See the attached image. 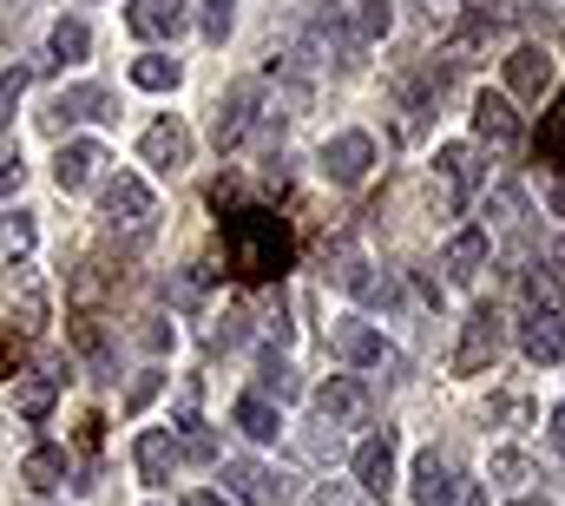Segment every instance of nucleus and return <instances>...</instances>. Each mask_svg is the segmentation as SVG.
I'll use <instances>...</instances> for the list:
<instances>
[{
    "label": "nucleus",
    "mask_w": 565,
    "mask_h": 506,
    "mask_svg": "<svg viewBox=\"0 0 565 506\" xmlns=\"http://www.w3.org/2000/svg\"><path fill=\"white\" fill-rule=\"evenodd\" d=\"M224 263L237 283H277L282 270L296 263V238L289 218L250 204V211H224Z\"/></svg>",
    "instance_id": "1"
},
{
    "label": "nucleus",
    "mask_w": 565,
    "mask_h": 506,
    "mask_svg": "<svg viewBox=\"0 0 565 506\" xmlns=\"http://www.w3.org/2000/svg\"><path fill=\"white\" fill-rule=\"evenodd\" d=\"M434 178H440V211L447 218H460L467 204H473V191H480V178H487V165H480V151L473 145H440L434 151Z\"/></svg>",
    "instance_id": "2"
},
{
    "label": "nucleus",
    "mask_w": 565,
    "mask_h": 506,
    "mask_svg": "<svg viewBox=\"0 0 565 506\" xmlns=\"http://www.w3.org/2000/svg\"><path fill=\"white\" fill-rule=\"evenodd\" d=\"M99 211H106V224H113V231H132V238H145V231H151V218H158V204H151L145 178H132V171L106 178V191H99Z\"/></svg>",
    "instance_id": "3"
},
{
    "label": "nucleus",
    "mask_w": 565,
    "mask_h": 506,
    "mask_svg": "<svg viewBox=\"0 0 565 506\" xmlns=\"http://www.w3.org/2000/svg\"><path fill=\"white\" fill-rule=\"evenodd\" d=\"M369 165H375V138H369V131H335V138L322 145V178H329V185H349V191H355V185L369 178Z\"/></svg>",
    "instance_id": "4"
},
{
    "label": "nucleus",
    "mask_w": 565,
    "mask_h": 506,
    "mask_svg": "<svg viewBox=\"0 0 565 506\" xmlns=\"http://www.w3.org/2000/svg\"><path fill=\"white\" fill-rule=\"evenodd\" d=\"M79 119H119V113H113V93H106V86H60L53 106H46V131L60 138V131L79 126Z\"/></svg>",
    "instance_id": "5"
},
{
    "label": "nucleus",
    "mask_w": 565,
    "mask_h": 506,
    "mask_svg": "<svg viewBox=\"0 0 565 506\" xmlns=\"http://www.w3.org/2000/svg\"><path fill=\"white\" fill-rule=\"evenodd\" d=\"M257 119H270V113H264V93H257L250 80H244V86H231V93H224V106H217V151H237V145L250 138Z\"/></svg>",
    "instance_id": "6"
},
{
    "label": "nucleus",
    "mask_w": 565,
    "mask_h": 506,
    "mask_svg": "<svg viewBox=\"0 0 565 506\" xmlns=\"http://www.w3.org/2000/svg\"><path fill=\"white\" fill-rule=\"evenodd\" d=\"M500 342H507V323H500V309H473V316H467V329H460L454 369H460V376H473L480 362H493V356H500Z\"/></svg>",
    "instance_id": "7"
},
{
    "label": "nucleus",
    "mask_w": 565,
    "mask_h": 506,
    "mask_svg": "<svg viewBox=\"0 0 565 506\" xmlns=\"http://www.w3.org/2000/svg\"><path fill=\"white\" fill-rule=\"evenodd\" d=\"M329 342H335V356H342V362H355V369H388V362H395L388 336H382V329H369V323H355V316H342V323L329 329Z\"/></svg>",
    "instance_id": "8"
},
{
    "label": "nucleus",
    "mask_w": 565,
    "mask_h": 506,
    "mask_svg": "<svg viewBox=\"0 0 565 506\" xmlns=\"http://www.w3.org/2000/svg\"><path fill=\"white\" fill-rule=\"evenodd\" d=\"M369 381H355V376H335L322 394H316V414L329 421V428H362L369 421Z\"/></svg>",
    "instance_id": "9"
},
{
    "label": "nucleus",
    "mask_w": 565,
    "mask_h": 506,
    "mask_svg": "<svg viewBox=\"0 0 565 506\" xmlns=\"http://www.w3.org/2000/svg\"><path fill=\"white\" fill-rule=\"evenodd\" d=\"M139 158L151 165V171L178 178V171L191 165V131L178 126V119H158V126H145V138H139Z\"/></svg>",
    "instance_id": "10"
},
{
    "label": "nucleus",
    "mask_w": 565,
    "mask_h": 506,
    "mask_svg": "<svg viewBox=\"0 0 565 506\" xmlns=\"http://www.w3.org/2000/svg\"><path fill=\"white\" fill-rule=\"evenodd\" d=\"M224 487H231V500H244V506H282L289 500V487H282L270 467H257V461H224Z\"/></svg>",
    "instance_id": "11"
},
{
    "label": "nucleus",
    "mask_w": 565,
    "mask_h": 506,
    "mask_svg": "<svg viewBox=\"0 0 565 506\" xmlns=\"http://www.w3.org/2000/svg\"><path fill=\"white\" fill-rule=\"evenodd\" d=\"M126 27H132L139 40H178V33L191 27V7H184V0H132V7H126Z\"/></svg>",
    "instance_id": "12"
},
{
    "label": "nucleus",
    "mask_w": 565,
    "mask_h": 506,
    "mask_svg": "<svg viewBox=\"0 0 565 506\" xmlns=\"http://www.w3.org/2000/svg\"><path fill=\"white\" fill-rule=\"evenodd\" d=\"M355 481H362L375 500L395 494V434H369V441L355 447Z\"/></svg>",
    "instance_id": "13"
},
{
    "label": "nucleus",
    "mask_w": 565,
    "mask_h": 506,
    "mask_svg": "<svg viewBox=\"0 0 565 506\" xmlns=\"http://www.w3.org/2000/svg\"><path fill=\"white\" fill-rule=\"evenodd\" d=\"M99 165H106V151H99L93 138H66L60 158H53V185H60V191H86V185L99 178Z\"/></svg>",
    "instance_id": "14"
},
{
    "label": "nucleus",
    "mask_w": 565,
    "mask_h": 506,
    "mask_svg": "<svg viewBox=\"0 0 565 506\" xmlns=\"http://www.w3.org/2000/svg\"><path fill=\"white\" fill-rule=\"evenodd\" d=\"M520 349H526L533 362L559 369V362H565V323H559V309H533V316L520 323Z\"/></svg>",
    "instance_id": "15"
},
{
    "label": "nucleus",
    "mask_w": 565,
    "mask_h": 506,
    "mask_svg": "<svg viewBox=\"0 0 565 506\" xmlns=\"http://www.w3.org/2000/svg\"><path fill=\"white\" fill-rule=\"evenodd\" d=\"M460 494H467V487H460V474H454V461L427 447L422 461H415V500H422V506H454Z\"/></svg>",
    "instance_id": "16"
},
{
    "label": "nucleus",
    "mask_w": 565,
    "mask_h": 506,
    "mask_svg": "<svg viewBox=\"0 0 565 506\" xmlns=\"http://www.w3.org/2000/svg\"><path fill=\"white\" fill-rule=\"evenodd\" d=\"M507 86H513L520 99H540V93L553 86V53H546V46H513V53H507Z\"/></svg>",
    "instance_id": "17"
},
{
    "label": "nucleus",
    "mask_w": 565,
    "mask_h": 506,
    "mask_svg": "<svg viewBox=\"0 0 565 506\" xmlns=\"http://www.w3.org/2000/svg\"><path fill=\"white\" fill-rule=\"evenodd\" d=\"M132 461H139V481H145V487H171V467H178V441H171L164 428H145L139 447H132Z\"/></svg>",
    "instance_id": "18"
},
{
    "label": "nucleus",
    "mask_w": 565,
    "mask_h": 506,
    "mask_svg": "<svg viewBox=\"0 0 565 506\" xmlns=\"http://www.w3.org/2000/svg\"><path fill=\"white\" fill-rule=\"evenodd\" d=\"M473 131H480L487 145H520V113H513L500 93H480V99H473Z\"/></svg>",
    "instance_id": "19"
},
{
    "label": "nucleus",
    "mask_w": 565,
    "mask_h": 506,
    "mask_svg": "<svg viewBox=\"0 0 565 506\" xmlns=\"http://www.w3.org/2000/svg\"><path fill=\"white\" fill-rule=\"evenodd\" d=\"M440 270H447V283H480V270H487V231H460L447 256H440Z\"/></svg>",
    "instance_id": "20"
},
{
    "label": "nucleus",
    "mask_w": 565,
    "mask_h": 506,
    "mask_svg": "<svg viewBox=\"0 0 565 506\" xmlns=\"http://www.w3.org/2000/svg\"><path fill=\"white\" fill-rule=\"evenodd\" d=\"M257 394H270V401H296V394H302V376H296V369H289V362H282L277 349H264V356H257Z\"/></svg>",
    "instance_id": "21"
},
{
    "label": "nucleus",
    "mask_w": 565,
    "mask_h": 506,
    "mask_svg": "<svg viewBox=\"0 0 565 506\" xmlns=\"http://www.w3.org/2000/svg\"><path fill=\"white\" fill-rule=\"evenodd\" d=\"M231 421H237L250 441H277V434H282V414H277V401H270V394H244Z\"/></svg>",
    "instance_id": "22"
},
{
    "label": "nucleus",
    "mask_w": 565,
    "mask_h": 506,
    "mask_svg": "<svg viewBox=\"0 0 565 506\" xmlns=\"http://www.w3.org/2000/svg\"><path fill=\"white\" fill-rule=\"evenodd\" d=\"M53 401H60V376H26L13 388V414H20V421H46Z\"/></svg>",
    "instance_id": "23"
},
{
    "label": "nucleus",
    "mask_w": 565,
    "mask_h": 506,
    "mask_svg": "<svg viewBox=\"0 0 565 506\" xmlns=\"http://www.w3.org/2000/svg\"><path fill=\"white\" fill-rule=\"evenodd\" d=\"M20 481H26L33 494H53V487L66 481V447H33V454L20 461Z\"/></svg>",
    "instance_id": "24"
},
{
    "label": "nucleus",
    "mask_w": 565,
    "mask_h": 506,
    "mask_svg": "<svg viewBox=\"0 0 565 506\" xmlns=\"http://www.w3.org/2000/svg\"><path fill=\"white\" fill-rule=\"evenodd\" d=\"M13 323H20V336H40L46 329V289L20 270V289H13Z\"/></svg>",
    "instance_id": "25"
},
{
    "label": "nucleus",
    "mask_w": 565,
    "mask_h": 506,
    "mask_svg": "<svg viewBox=\"0 0 565 506\" xmlns=\"http://www.w3.org/2000/svg\"><path fill=\"white\" fill-rule=\"evenodd\" d=\"M178 73H184V66H178L171 53H139V60H132V86H145V93H171Z\"/></svg>",
    "instance_id": "26"
},
{
    "label": "nucleus",
    "mask_w": 565,
    "mask_h": 506,
    "mask_svg": "<svg viewBox=\"0 0 565 506\" xmlns=\"http://www.w3.org/2000/svg\"><path fill=\"white\" fill-rule=\"evenodd\" d=\"M533 145H540L546 165H565V93L546 106V119H540V138H533Z\"/></svg>",
    "instance_id": "27"
},
{
    "label": "nucleus",
    "mask_w": 565,
    "mask_h": 506,
    "mask_svg": "<svg viewBox=\"0 0 565 506\" xmlns=\"http://www.w3.org/2000/svg\"><path fill=\"white\" fill-rule=\"evenodd\" d=\"M46 46H53V60H86L93 53V33H86V20H60Z\"/></svg>",
    "instance_id": "28"
},
{
    "label": "nucleus",
    "mask_w": 565,
    "mask_h": 506,
    "mask_svg": "<svg viewBox=\"0 0 565 506\" xmlns=\"http://www.w3.org/2000/svg\"><path fill=\"white\" fill-rule=\"evenodd\" d=\"M520 289H526V303H533V309H559V276H553V270L526 263V270H520Z\"/></svg>",
    "instance_id": "29"
},
{
    "label": "nucleus",
    "mask_w": 565,
    "mask_h": 506,
    "mask_svg": "<svg viewBox=\"0 0 565 506\" xmlns=\"http://www.w3.org/2000/svg\"><path fill=\"white\" fill-rule=\"evenodd\" d=\"M33 251V211H13V218H0V256H20Z\"/></svg>",
    "instance_id": "30"
},
{
    "label": "nucleus",
    "mask_w": 565,
    "mask_h": 506,
    "mask_svg": "<svg viewBox=\"0 0 565 506\" xmlns=\"http://www.w3.org/2000/svg\"><path fill=\"white\" fill-rule=\"evenodd\" d=\"M349 296H362V303H382V309H388V303H402V283H395L388 270H382V276H375V270H362V276L349 283Z\"/></svg>",
    "instance_id": "31"
},
{
    "label": "nucleus",
    "mask_w": 565,
    "mask_h": 506,
    "mask_svg": "<svg viewBox=\"0 0 565 506\" xmlns=\"http://www.w3.org/2000/svg\"><path fill=\"white\" fill-rule=\"evenodd\" d=\"M231 20H237V0H198V27H204V40H217V46H224Z\"/></svg>",
    "instance_id": "32"
},
{
    "label": "nucleus",
    "mask_w": 565,
    "mask_h": 506,
    "mask_svg": "<svg viewBox=\"0 0 565 506\" xmlns=\"http://www.w3.org/2000/svg\"><path fill=\"white\" fill-rule=\"evenodd\" d=\"M26 80H33V66H7V73H0V126H13V113H20V93H26Z\"/></svg>",
    "instance_id": "33"
},
{
    "label": "nucleus",
    "mask_w": 565,
    "mask_h": 506,
    "mask_svg": "<svg viewBox=\"0 0 565 506\" xmlns=\"http://www.w3.org/2000/svg\"><path fill=\"white\" fill-rule=\"evenodd\" d=\"M178 454H191V461H217V434H211L204 421H184V434H178Z\"/></svg>",
    "instance_id": "34"
},
{
    "label": "nucleus",
    "mask_w": 565,
    "mask_h": 506,
    "mask_svg": "<svg viewBox=\"0 0 565 506\" xmlns=\"http://www.w3.org/2000/svg\"><path fill=\"white\" fill-rule=\"evenodd\" d=\"M388 33V0H355V40H382Z\"/></svg>",
    "instance_id": "35"
},
{
    "label": "nucleus",
    "mask_w": 565,
    "mask_h": 506,
    "mask_svg": "<svg viewBox=\"0 0 565 506\" xmlns=\"http://www.w3.org/2000/svg\"><path fill=\"white\" fill-rule=\"evenodd\" d=\"M493 481H500V487H520V481H533L526 454H513V447H507V454H493Z\"/></svg>",
    "instance_id": "36"
},
{
    "label": "nucleus",
    "mask_w": 565,
    "mask_h": 506,
    "mask_svg": "<svg viewBox=\"0 0 565 506\" xmlns=\"http://www.w3.org/2000/svg\"><path fill=\"white\" fill-rule=\"evenodd\" d=\"M309 506H362V494H355L349 481H322V487H316V500H309Z\"/></svg>",
    "instance_id": "37"
},
{
    "label": "nucleus",
    "mask_w": 565,
    "mask_h": 506,
    "mask_svg": "<svg viewBox=\"0 0 565 506\" xmlns=\"http://www.w3.org/2000/svg\"><path fill=\"white\" fill-rule=\"evenodd\" d=\"M493 218H500V224H520V218H526V204H520V191H513V185H507V191H493Z\"/></svg>",
    "instance_id": "38"
},
{
    "label": "nucleus",
    "mask_w": 565,
    "mask_h": 506,
    "mask_svg": "<svg viewBox=\"0 0 565 506\" xmlns=\"http://www.w3.org/2000/svg\"><path fill=\"white\" fill-rule=\"evenodd\" d=\"M20 178H26L20 151H0V198H13V191H20Z\"/></svg>",
    "instance_id": "39"
},
{
    "label": "nucleus",
    "mask_w": 565,
    "mask_h": 506,
    "mask_svg": "<svg viewBox=\"0 0 565 506\" xmlns=\"http://www.w3.org/2000/svg\"><path fill=\"white\" fill-rule=\"evenodd\" d=\"M139 342H145V349H151V356H164V349H171V329H164V316H145Z\"/></svg>",
    "instance_id": "40"
},
{
    "label": "nucleus",
    "mask_w": 565,
    "mask_h": 506,
    "mask_svg": "<svg viewBox=\"0 0 565 506\" xmlns=\"http://www.w3.org/2000/svg\"><path fill=\"white\" fill-rule=\"evenodd\" d=\"M158 388H164V376H158V369H145V376L132 381V394H126V408H145V401H151Z\"/></svg>",
    "instance_id": "41"
},
{
    "label": "nucleus",
    "mask_w": 565,
    "mask_h": 506,
    "mask_svg": "<svg viewBox=\"0 0 565 506\" xmlns=\"http://www.w3.org/2000/svg\"><path fill=\"white\" fill-rule=\"evenodd\" d=\"M198 401H204V388H198V381H184V388H178V428H184V421H198Z\"/></svg>",
    "instance_id": "42"
},
{
    "label": "nucleus",
    "mask_w": 565,
    "mask_h": 506,
    "mask_svg": "<svg viewBox=\"0 0 565 506\" xmlns=\"http://www.w3.org/2000/svg\"><path fill=\"white\" fill-rule=\"evenodd\" d=\"M553 447H565V401L553 408Z\"/></svg>",
    "instance_id": "43"
},
{
    "label": "nucleus",
    "mask_w": 565,
    "mask_h": 506,
    "mask_svg": "<svg viewBox=\"0 0 565 506\" xmlns=\"http://www.w3.org/2000/svg\"><path fill=\"white\" fill-rule=\"evenodd\" d=\"M546 204H553V218H565V178L553 185V198H546Z\"/></svg>",
    "instance_id": "44"
},
{
    "label": "nucleus",
    "mask_w": 565,
    "mask_h": 506,
    "mask_svg": "<svg viewBox=\"0 0 565 506\" xmlns=\"http://www.w3.org/2000/svg\"><path fill=\"white\" fill-rule=\"evenodd\" d=\"M191 506H231V500H224V494H198Z\"/></svg>",
    "instance_id": "45"
},
{
    "label": "nucleus",
    "mask_w": 565,
    "mask_h": 506,
    "mask_svg": "<svg viewBox=\"0 0 565 506\" xmlns=\"http://www.w3.org/2000/svg\"><path fill=\"white\" fill-rule=\"evenodd\" d=\"M513 506H553V500H546V494H533V500H513Z\"/></svg>",
    "instance_id": "46"
}]
</instances>
